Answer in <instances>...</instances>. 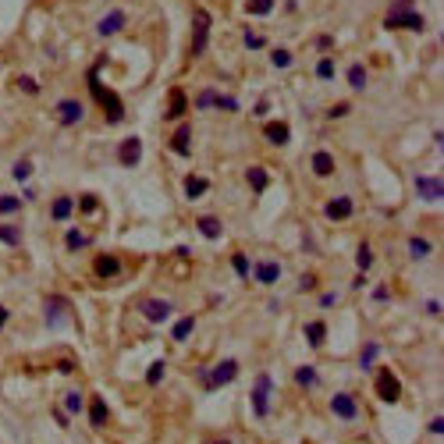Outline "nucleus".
Returning a JSON list of instances; mask_svg holds the SVG:
<instances>
[{"mask_svg": "<svg viewBox=\"0 0 444 444\" xmlns=\"http://www.w3.org/2000/svg\"><path fill=\"white\" fill-rule=\"evenodd\" d=\"M89 93H93V96L103 103V110H107V121H110V125H117V121H121V100H117V93L103 89V82L96 78V71H89Z\"/></svg>", "mask_w": 444, "mask_h": 444, "instance_id": "nucleus-1", "label": "nucleus"}, {"mask_svg": "<svg viewBox=\"0 0 444 444\" xmlns=\"http://www.w3.org/2000/svg\"><path fill=\"white\" fill-rule=\"evenodd\" d=\"M377 395H380V402H388V405H395L402 398V384H398L395 370L380 366V373H377Z\"/></svg>", "mask_w": 444, "mask_h": 444, "instance_id": "nucleus-2", "label": "nucleus"}, {"mask_svg": "<svg viewBox=\"0 0 444 444\" xmlns=\"http://www.w3.org/2000/svg\"><path fill=\"white\" fill-rule=\"evenodd\" d=\"M271 388H274V380L266 377V373H259L256 377V384H253V412H256V420H266V405H271Z\"/></svg>", "mask_w": 444, "mask_h": 444, "instance_id": "nucleus-3", "label": "nucleus"}, {"mask_svg": "<svg viewBox=\"0 0 444 444\" xmlns=\"http://www.w3.org/2000/svg\"><path fill=\"white\" fill-rule=\"evenodd\" d=\"M384 25L388 28H423V18L416 11H409V0H398V11H391Z\"/></svg>", "mask_w": 444, "mask_h": 444, "instance_id": "nucleus-4", "label": "nucleus"}, {"mask_svg": "<svg viewBox=\"0 0 444 444\" xmlns=\"http://www.w3.org/2000/svg\"><path fill=\"white\" fill-rule=\"evenodd\" d=\"M206 36H210V15L196 11V18H192V53L196 57L206 50Z\"/></svg>", "mask_w": 444, "mask_h": 444, "instance_id": "nucleus-5", "label": "nucleus"}, {"mask_svg": "<svg viewBox=\"0 0 444 444\" xmlns=\"http://www.w3.org/2000/svg\"><path fill=\"white\" fill-rule=\"evenodd\" d=\"M234 373H239V363H234V359L217 363V370H214L210 377H206V388H210V391L224 388V384H231V380H234Z\"/></svg>", "mask_w": 444, "mask_h": 444, "instance_id": "nucleus-6", "label": "nucleus"}, {"mask_svg": "<svg viewBox=\"0 0 444 444\" xmlns=\"http://www.w3.org/2000/svg\"><path fill=\"white\" fill-rule=\"evenodd\" d=\"M331 412H334L338 420L352 423L355 416H359V405H355V398H352V395H345V391H341V395H334V398H331Z\"/></svg>", "mask_w": 444, "mask_h": 444, "instance_id": "nucleus-7", "label": "nucleus"}, {"mask_svg": "<svg viewBox=\"0 0 444 444\" xmlns=\"http://www.w3.org/2000/svg\"><path fill=\"white\" fill-rule=\"evenodd\" d=\"M323 217L327 221H348L352 217V196H334L327 206H323Z\"/></svg>", "mask_w": 444, "mask_h": 444, "instance_id": "nucleus-8", "label": "nucleus"}, {"mask_svg": "<svg viewBox=\"0 0 444 444\" xmlns=\"http://www.w3.org/2000/svg\"><path fill=\"white\" fill-rule=\"evenodd\" d=\"M93 271H96L100 281H110V278L121 274V259L110 256V253H103V256H96V266H93Z\"/></svg>", "mask_w": 444, "mask_h": 444, "instance_id": "nucleus-9", "label": "nucleus"}, {"mask_svg": "<svg viewBox=\"0 0 444 444\" xmlns=\"http://www.w3.org/2000/svg\"><path fill=\"white\" fill-rule=\"evenodd\" d=\"M117 157H121V164H125V167H135V164L142 160V139H135V135H132V139H125V142H121V150H117Z\"/></svg>", "mask_w": 444, "mask_h": 444, "instance_id": "nucleus-10", "label": "nucleus"}, {"mask_svg": "<svg viewBox=\"0 0 444 444\" xmlns=\"http://www.w3.org/2000/svg\"><path fill=\"white\" fill-rule=\"evenodd\" d=\"M57 117H61V125H78V121H82V103H78V100L57 103Z\"/></svg>", "mask_w": 444, "mask_h": 444, "instance_id": "nucleus-11", "label": "nucleus"}, {"mask_svg": "<svg viewBox=\"0 0 444 444\" xmlns=\"http://www.w3.org/2000/svg\"><path fill=\"white\" fill-rule=\"evenodd\" d=\"M253 274H256V281H259V284H278V278H281V263H274V259H263Z\"/></svg>", "mask_w": 444, "mask_h": 444, "instance_id": "nucleus-12", "label": "nucleus"}, {"mask_svg": "<svg viewBox=\"0 0 444 444\" xmlns=\"http://www.w3.org/2000/svg\"><path fill=\"white\" fill-rule=\"evenodd\" d=\"M142 316L146 320H153V323H160V320H167L171 316V302H164V299H150L142 306Z\"/></svg>", "mask_w": 444, "mask_h": 444, "instance_id": "nucleus-13", "label": "nucleus"}, {"mask_svg": "<svg viewBox=\"0 0 444 444\" xmlns=\"http://www.w3.org/2000/svg\"><path fill=\"white\" fill-rule=\"evenodd\" d=\"M416 189H420L423 199H441L444 182H441V178H416Z\"/></svg>", "mask_w": 444, "mask_h": 444, "instance_id": "nucleus-14", "label": "nucleus"}, {"mask_svg": "<svg viewBox=\"0 0 444 444\" xmlns=\"http://www.w3.org/2000/svg\"><path fill=\"white\" fill-rule=\"evenodd\" d=\"M196 228H199L203 239H210V242H217L221 234H224V228H221V221H217V217H199V221H196Z\"/></svg>", "mask_w": 444, "mask_h": 444, "instance_id": "nucleus-15", "label": "nucleus"}, {"mask_svg": "<svg viewBox=\"0 0 444 444\" xmlns=\"http://www.w3.org/2000/svg\"><path fill=\"white\" fill-rule=\"evenodd\" d=\"M189 107V96L182 93V89H171V107H167V121H178V117L185 114Z\"/></svg>", "mask_w": 444, "mask_h": 444, "instance_id": "nucleus-16", "label": "nucleus"}, {"mask_svg": "<svg viewBox=\"0 0 444 444\" xmlns=\"http://www.w3.org/2000/svg\"><path fill=\"white\" fill-rule=\"evenodd\" d=\"M89 420H93V427H107L110 409H107V402H103V398H93V402H89Z\"/></svg>", "mask_w": 444, "mask_h": 444, "instance_id": "nucleus-17", "label": "nucleus"}, {"mask_svg": "<svg viewBox=\"0 0 444 444\" xmlns=\"http://www.w3.org/2000/svg\"><path fill=\"white\" fill-rule=\"evenodd\" d=\"M313 174H320V178L334 174V157L323 153V150H316V153H313Z\"/></svg>", "mask_w": 444, "mask_h": 444, "instance_id": "nucleus-18", "label": "nucleus"}, {"mask_svg": "<svg viewBox=\"0 0 444 444\" xmlns=\"http://www.w3.org/2000/svg\"><path fill=\"white\" fill-rule=\"evenodd\" d=\"M206 189H210V182H206V178H199V174H189V178H185V196H189V199H203Z\"/></svg>", "mask_w": 444, "mask_h": 444, "instance_id": "nucleus-19", "label": "nucleus"}, {"mask_svg": "<svg viewBox=\"0 0 444 444\" xmlns=\"http://www.w3.org/2000/svg\"><path fill=\"white\" fill-rule=\"evenodd\" d=\"M189 135H192V128H189V125H182V128H178V132L171 135V150H174V153H182V157H189Z\"/></svg>", "mask_w": 444, "mask_h": 444, "instance_id": "nucleus-20", "label": "nucleus"}, {"mask_svg": "<svg viewBox=\"0 0 444 444\" xmlns=\"http://www.w3.org/2000/svg\"><path fill=\"white\" fill-rule=\"evenodd\" d=\"M121 22H125V11H110V15L100 22V28H96V33H100V36H114L117 28H121Z\"/></svg>", "mask_w": 444, "mask_h": 444, "instance_id": "nucleus-21", "label": "nucleus"}, {"mask_svg": "<svg viewBox=\"0 0 444 444\" xmlns=\"http://www.w3.org/2000/svg\"><path fill=\"white\" fill-rule=\"evenodd\" d=\"M71 210H75V203H71L68 196H57V199H53V206H50L53 221H68V217H71Z\"/></svg>", "mask_w": 444, "mask_h": 444, "instance_id": "nucleus-22", "label": "nucleus"}, {"mask_svg": "<svg viewBox=\"0 0 444 444\" xmlns=\"http://www.w3.org/2000/svg\"><path fill=\"white\" fill-rule=\"evenodd\" d=\"M61 309H68L65 299H57V295H53V299H46V323H50V327L61 323Z\"/></svg>", "mask_w": 444, "mask_h": 444, "instance_id": "nucleus-23", "label": "nucleus"}, {"mask_svg": "<svg viewBox=\"0 0 444 444\" xmlns=\"http://www.w3.org/2000/svg\"><path fill=\"white\" fill-rule=\"evenodd\" d=\"M266 139H271L274 146H284L288 142V125L284 121H271L266 125Z\"/></svg>", "mask_w": 444, "mask_h": 444, "instance_id": "nucleus-24", "label": "nucleus"}, {"mask_svg": "<svg viewBox=\"0 0 444 444\" xmlns=\"http://www.w3.org/2000/svg\"><path fill=\"white\" fill-rule=\"evenodd\" d=\"M246 178H249V189H253V192H263L266 185H271V178H266V171H263V167H249V174H246Z\"/></svg>", "mask_w": 444, "mask_h": 444, "instance_id": "nucleus-25", "label": "nucleus"}, {"mask_svg": "<svg viewBox=\"0 0 444 444\" xmlns=\"http://www.w3.org/2000/svg\"><path fill=\"white\" fill-rule=\"evenodd\" d=\"M306 338H309V345H313V348H320V345H323V338H327V327H323L320 320H313L309 327H306Z\"/></svg>", "mask_w": 444, "mask_h": 444, "instance_id": "nucleus-26", "label": "nucleus"}, {"mask_svg": "<svg viewBox=\"0 0 444 444\" xmlns=\"http://www.w3.org/2000/svg\"><path fill=\"white\" fill-rule=\"evenodd\" d=\"M192 327H196V320H192V316L178 320V323H174V331H171V338H174V341H185V338L192 334Z\"/></svg>", "mask_w": 444, "mask_h": 444, "instance_id": "nucleus-27", "label": "nucleus"}, {"mask_svg": "<svg viewBox=\"0 0 444 444\" xmlns=\"http://www.w3.org/2000/svg\"><path fill=\"white\" fill-rule=\"evenodd\" d=\"M348 82H352V89H363L366 85V68L363 65H352L348 68Z\"/></svg>", "mask_w": 444, "mask_h": 444, "instance_id": "nucleus-28", "label": "nucleus"}, {"mask_svg": "<svg viewBox=\"0 0 444 444\" xmlns=\"http://www.w3.org/2000/svg\"><path fill=\"white\" fill-rule=\"evenodd\" d=\"M246 11H249V15H271V11H274V0H249Z\"/></svg>", "mask_w": 444, "mask_h": 444, "instance_id": "nucleus-29", "label": "nucleus"}, {"mask_svg": "<svg viewBox=\"0 0 444 444\" xmlns=\"http://www.w3.org/2000/svg\"><path fill=\"white\" fill-rule=\"evenodd\" d=\"M231 266H234V274H239V278H246L249 274V256L246 253H234L231 256Z\"/></svg>", "mask_w": 444, "mask_h": 444, "instance_id": "nucleus-30", "label": "nucleus"}, {"mask_svg": "<svg viewBox=\"0 0 444 444\" xmlns=\"http://www.w3.org/2000/svg\"><path fill=\"white\" fill-rule=\"evenodd\" d=\"M409 249H412V256H416V259H427L430 256V242H423V239H409Z\"/></svg>", "mask_w": 444, "mask_h": 444, "instance_id": "nucleus-31", "label": "nucleus"}, {"mask_svg": "<svg viewBox=\"0 0 444 444\" xmlns=\"http://www.w3.org/2000/svg\"><path fill=\"white\" fill-rule=\"evenodd\" d=\"M217 100H221V93H210V89H206V93H199V96H196V107H199V110L217 107Z\"/></svg>", "mask_w": 444, "mask_h": 444, "instance_id": "nucleus-32", "label": "nucleus"}, {"mask_svg": "<svg viewBox=\"0 0 444 444\" xmlns=\"http://www.w3.org/2000/svg\"><path fill=\"white\" fill-rule=\"evenodd\" d=\"M295 380H299L302 388H309V384H316V370H313V366H302L299 373H295Z\"/></svg>", "mask_w": 444, "mask_h": 444, "instance_id": "nucleus-33", "label": "nucleus"}, {"mask_svg": "<svg viewBox=\"0 0 444 444\" xmlns=\"http://www.w3.org/2000/svg\"><path fill=\"white\" fill-rule=\"evenodd\" d=\"M65 409H68V416H71V412H82V395H78V391H68Z\"/></svg>", "mask_w": 444, "mask_h": 444, "instance_id": "nucleus-34", "label": "nucleus"}, {"mask_svg": "<svg viewBox=\"0 0 444 444\" xmlns=\"http://www.w3.org/2000/svg\"><path fill=\"white\" fill-rule=\"evenodd\" d=\"M22 206V199H15V196H0V214H15Z\"/></svg>", "mask_w": 444, "mask_h": 444, "instance_id": "nucleus-35", "label": "nucleus"}, {"mask_svg": "<svg viewBox=\"0 0 444 444\" xmlns=\"http://www.w3.org/2000/svg\"><path fill=\"white\" fill-rule=\"evenodd\" d=\"M160 380H164V363H153L146 370V384H160Z\"/></svg>", "mask_w": 444, "mask_h": 444, "instance_id": "nucleus-36", "label": "nucleus"}, {"mask_svg": "<svg viewBox=\"0 0 444 444\" xmlns=\"http://www.w3.org/2000/svg\"><path fill=\"white\" fill-rule=\"evenodd\" d=\"M65 242H68V249H85V234L82 231H68Z\"/></svg>", "mask_w": 444, "mask_h": 444, "instance_id": "nucleus-37", "label": "nucleus"}, {"mask_svg": "<svg viewBox=\"0 0 444 444\" xmlns=\"http://www.w3.org/2000/svg\"><path fill=\"white\" fill-rule=\"evenodd\" d=\"M355 259H359V271H366V266L373 263V253H370V246H366V242L359 246V256H355Z\"/></svg>", "mask_w": 444, "mask_h": 444, "instance_id": "nucleus-38", "label": "nucleus"}, {"mask_svg": "<svg viewBox=\"0 0 444 444\" xmlns=\"http://www.w3.org/2000/svg\"><path fill=\"white\" fill-rule=\"evenodd\" d=\"M0 242H8V246H18V228H0Z\"/></svg>", "mask_w": 444, "mask_h": 444, "instance_id": "nucleus-39", "label": "nucleus"}, {"mask_svg": "<svg viewBox=\"0 0 444 444\" xmlns=\"http://www.w3.org/2000/svg\"><path fill=\"white\" fill-rule=\"evenodd\" d=\"M377 352H380L377 345H366V348H363V370H370V366H373V359H377Z\"/></svg>", "mask_w": 444, "mask_h": 444, "instance_id": "nucleus-40", "label": "nucleus"}, {"mask_svg": "<svg viewBox=\"0 0 444 444\" xmlns=\"http://www.w3.org/2000/svg\"><path fill=\"white\" fill-rule=\"evenodd\" d=\"M271 61H274L278 68H288V65H291V57H288V50H274V53H271Z\"/></svg>", "mask_w": 444, "mask_h": 444, "instance_id": "nucleus-41", "label": "nucleus"}, {"mask_svg": "<svg viewBox=\"0 0 444 444\" xmlns=\"http://www.w3.org/2000/svg\"><path fill=\"white\" fill-rule=\"evenodd\" d=\"M28 174H33V164H28V160H22V164L15 167V178H18V182H25Z\"/></svg>", "mask_w": 444, "mask_h": 444, "instance_id": "nucleus-42", "label": "nucleus"}, {"mask_svg": "<svg viewBox=\"0 0 444 444\" xmlns=\"http://www.w3.org/2000/svg\"><path fill=\"white\" fill-rule=\"evenodd\" d=\"M316 75H320V78H331V75H334V65H331V61H320V65H316Z\"/></svg>", "mask_w": 444, "mask_h": 444, "instance_id": "nucleus-43", "label": "nucleus"}, {"mask_svg": "<svg viewBox=\"0 0 444 444\" xmlns=\"http://www.w3.org/2000/svg\"><path fill=\"white\" fill-rule=\"evenodd\" d=\"M78 206H82V214H96V199H93V196H82Z\"/></svg>", "mask_w": 444, "mask_h": 444, "instance_id": "nucleus-44", "label": "nucleus"}, {"mask_svg": "<svg viewBox=\"0 0 444 444\" xmlns=\"http://www.w3.org/2000/svg\"><path fill=\"white\" fill-rule=\"evenodd\" d=\"M427 430H430V434H434V437H441V434H444V420H441V416H434V420H430V427H427Z\"/></svg>", "mask_w": 444, "mask_h": 444, "instance_id": "nucleus-45", "label": "nucleus"}, {"mask_svg": "<svg viewBox=\"0 0 444 444\" xmlns=\"http://www.w3.org/2000/svg\"><path fill=\"white\" fill-rule=\"evenodd\" d=\"M18 85H22V89H25V93H36V89H40V85H36V82H33V78H18Z\"/></svg>", "mask_w": 444, "mask_h": 444, "instance_id": "nucleus-46", "label": "nucleus"}, {"mask_svg": "<svg viewBox=\"0 0 444 444\" xmlns=\"http://www.w3.org/2000/svg\"><path fill=\"white\" fill-rule=\"evenodd\" d=\"M345 114H348V103H338V107L331 110V117H345Z\"/></svg>", "mask_w": 444, "mask_h": 444, "instance_id": "nucleus-47", "label": "nucleus"}, {"mask_svg": "<svg viewBox=\"0 0 444 444\" xmlns=\"http://www.w3.org/2000/svg\"><path fill=\"white\" fill-rule=\"evenodd\" d=\"M4 323H8V309H4V306H0V327H4Z\"/></svg>", "mask_w": 444, "mask_h": 444, "instance_id": "nucleus-48", "label": "nucleus"}, {"mask_svg": "<svg viewBox=\"0 0 444 444\" xmlns=\"http://www.w3.org/2000/svg\"><path fill=\"white\" fill-rule=\"evenodd\" d=\"M214 444H231V441H214Z\"/></svg>", "mask_w": 444, "mask_h": 444, "instance_id": "nucleus-49", "label": "nucleus"}]
</instances>
